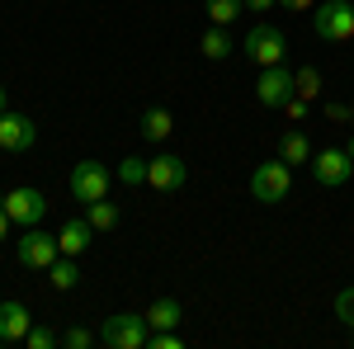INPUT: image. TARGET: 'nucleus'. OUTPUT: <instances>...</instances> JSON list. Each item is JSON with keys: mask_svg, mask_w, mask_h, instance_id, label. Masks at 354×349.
<instances>
[{"mask_svg": "<svg viewBox=\"0 0 354 349\" xmlns=\"http://www.w3.org/2000/svg\"><path fill=\"white\" fill-rule=\"evenodd\" d=\"M5 109H10V100H5V85H0V113H5Z\"/></svg>", "mask_w": 354, "mask_h": 349, "instance_id": "2f4dec72", "label": "nucleus"}, {"mask_svg": "<svg viewBox=\"0 0 354 349\" xmlns=\"http://www.w3.org/2000/svg\"><path fill=\"white\" fill-rule=\"evenodd\" d=\"M185 180H189V165L180 161V156H170V151H161L156 161H147V185L161 189V194H175V189H185Z\"/></svg>", "mask_w": 354, "mask_h": 349, "instance_id": "9d476101", "label": "nucleus"}, {"mask_svg": "<svg viewBox=\"0 0 354 349\" xmlns=\"http://www.w3.org/2000/svg\"><path fill=\"white\" fill-rule=\"evenodd\" d=\"M5 213H10V222L15 227H38L43 217H48V194L33 185H19L5 194Z\"/></svg>", "mask_w": 354, "mask_h": 349, "instance_id": "39448f33", "label": "nucleus"}, {"mask_svg": "<svg viewBox=\"0 0 354 349\" xmlns=\"http://www.w3.org/2000/svg\"><path fill=\"white\" fill-rule=\"evenodd\" d=\"M109 185H113V175H109V165H100V161H81L71 170V198H76V203L109 198Z\"/></svg>", "mask_w": 354, "mask_h": 349, "instance_id": "6e6552de", "label": "nucleus"}, {"mask_svg": "<svg viewBox=\"0 0 354 349\" xmlns=\"http://www.w3.org/2000/svg\"><path fill=\"white\" fill-rule=\"evenodd\" d=\"M241 53L250 57V62H260V66H279V62L288 57V38H283L274 24H255L250 33H245Z\"/></svg>", "mask_w": 354, "mask_h": 349, "instance_id": "7ed1b4c3", "label": "nucleus"}, {"mask_svg": "<svg viewBox=\"0 0 354 349\" xmlns=\"http://www.w3.org/2000/svg\"><path fill=\"white\" fill-rule=\"evenodd\" d=\"M335 317L345 326H354V288H340V293H335Z\"/></svg>", "mask_w": 354, "mask_h": 349, "instance_id": "393cba45", "label": "nucleus"}, {"mask_svg": "<svg viewBox=\"0 0 354 349\" xmlns=\"http://www.w3.org/2000/svg\"><path fill=\"white\" fill-rule=\"evenodd\" d=\"M113 180H118V185H128V189L147 185V161H142V156H123L118 170H113Z\"/></svg>", "mask_w": 354, "mask_h": 349, "instance_id": "aec40b11", "label": "nucleus"}, {"mask_svg": "<svg viewBox=\"0 0 354 349\" xmlns=\"http://www.w3.org/2000/svg\"><path fill=\"white\" fill-rule=\"evenodd\" d=\"M10 227H15V222H10V213H5V198H0V241L10 236Z\"/></svg>", "mask_w": 354, "mask_h": 349, "instance_id": "7c9ffc66", "label": "nucleus"}, {"mask_svg": "<svg viewBox=\"0 0 354 349\" xmlns=\"http://www.w3.org/2000/svg\"><path fill=\"white\" fill-rule=\"evenodd\" d=\"M279 161H288V165H312V142H307V133L288 128V133L279 137Z\"/></svg>", "mask_w": 354, "mask_h": 349, "instance_id": "4468645a", "label": "nucleus"}, {"mask_svg": "<svg viewBox=\"0 0 354 349\" xmlns=\"http://www.w3.org/2000/svg\"><path fill=\"white\" fill-rule=\"evenodd\" d=\"M345 151H350V161H354V137H350V142H345Z\"/></svg>", "mask_w": 354, "mask_h": 349, "instance_id": "473e14b6", "label": "nucleus"}, {"mask_svg": "<svg viewBox=\"0 0 354 349\" xmlns=\"http://www.w3.org/2000/svg\"><path fill=\"white\" fill-rule=\"evenodd\" d=\"M232 53H236V43H232V33L222 24L203 28V57H208V62H222V57H232Z\"/></svg>", "mask_w": 354, "mask_h": 349, "instance_id": "f3484780", "label": "nucleus"}, {"mask_svg": "<svg viewBox=\"0 0 354 349\" xmlns=\"http://www.w3.org/2000/svg\"><path fill=\"white\" fill-rule=\"evenodd\" d=\"M62 345H66V349H90V345H95V335H90L85 326H71V330L62 335Z\"/></svg>", "mask_w": 354, "mask_h": 349, "instance_id": "a878e982", "label": "nucleus"}, {"mask_svg": "<svg viewBox=\"0 0 354 349\" xmlns=\"http://www.w3.org/2000/svg\"><path fill=\"white\" fill-rule=\"evenodd\" d=\"M274 5H279V0H245V10H250V15H270Z\"/></svg>", "mask_w": 354, "mask_h": 349, "instance_id": "c85d7f7f", "label": "nucleus"}, {"mask_svg": "<svg viewBox=\"0 0 354 349\" xmlns=\"http://www.w3.org/2000/svg\"><path fill=\"white\" fill-rule=\"evenodd\" d=\"M142 317H147L151 330H175V326H180V302H175V297H156Z\"/></svg>", "mask_w": 354, "mask_h": 349, "instance_id": "2eb2a0df", "label": "nucleus"}, {"mask_svg": "<svg viewBox=\"0 0 354 349\" xmlns=\"http://www.w3.org/2000/svg\"><path fill=\"white\" fill-rule=\"evenodd\" d=\"M147 349H185V340H180L175 330H151V335H147Z\"/></svg>", "mask_w": 354, "mask_h": 349, "instance_id": "b1692460", "label": "nucleus"}, {"mask_svg": "<svg viewBox=\"0 0 354 349\" xmlns=\"http://www.w3.org/2000/svg\"><path fill=\"white\" fill-rule=\"evenodd\" d=\"M24 345L28 349H53V345H62V335H57L53 326H38V321H33V326H28V335H24Z\"/></svg>", "mask_w": 354, "mask_h": 349, "instance_id": "5701e85b", "label": "nucleus"}, {"mask_svg": "<svg viewBox=\"0 0 354 349\" xmlns=\"http://www.w3.org/2000/svg\"><path fill=\"white\" fill-rule=\"evenodd\" d=\"M90 236H95L90 217H71V222H62L57 245H62V255H85V250H90Z\"/></svg>", "mask_w": 354, "mask_h": 349, "instance_id": "ddd939ff", "label": "nucleus"}, {"mask_svg": "<svg viewBox=\"0 0 354 349\" xmlns=\"http://www.w3.org/2000/svg\"><path fill=\"white\" fill-rule=\"evenodd\" d=\"M255 100L265 109H283L293 100V71H288L283 62H279V66H265L260 81H255Z\"/></svg>", "mask_w": 354, "mask_h": 349, "instance_id": "1a4fd4ad", "label": "nucleus"}, {"mask_svg": "<svg viewBox=\"0 0 354 349\" xmlns=\"http://www.w3.org/2000/svg\"><path fill=\"white\" fill-rule=\"evenodd\" d=\"M283 10H293V15H302V10H317V0H279Z\"/></svg>", "mask_w": 354, "mask_h": 349, "instance_id": "c756f323", "label": "nucleus"}, {"mask_svg": "<svg viewBox=\"0 0 354 349\" xmlns=\"http://www.w3.org/2000/svg\"><path fill=\"white\" fill-rule=\"evenodd\" d=\"M57 255H62V245H57L48 232H38V227H24V236L15 241V260L24 269H53Z\"/></svg>", "mask_w": 354, "mask_h": 349, "instance_id": "0eeeda50", "label": "nucleus"}, {"mask_svg": "<svg viewBox=\"0 0 354 349\" xmlns=\"http://www.w3.org/2000/svg\"><path fill=\"white\" fill-rule=\"evenodd\" d=\"M33 142H38L33 118H28V113H10V109H5V113H0V147H5V151H28Z\"/></svg>", "mask_w": 354, "mask_h": 349, "instance_id": "9b49d317", "label": "nucleus"}, {"mask_svg": "<svg viewBox=\"0 0 354 349\" xmlns=\"http://www.w3.org/2000/svg\"><path fill=\"white\" fill-rule=\"evenodd\" d=\"M288 189H293V165L288 161H265V165L250 170V194L260 203H283Z\"/></svg>", "mask_w": 354, "mask_h": 349, "instance_id": "f03ea898", "label": "nucleus"}, {"mask_svg": "<svg viewBox=\"0 0 354 349\" xmlns=\"http://www.w3.org/2000/svg\"><path fill=\"white\" fill-rule=\"evenodd\" d=\"M147 335H151V326H147V317H137V312L109 317L104 330H100V340L109 349H147Z\"/></svg>", "mask_w": 354, "mask_h": 349, "instance_id": "20e7f679", "label": "nucleus"}, {"mask_svg": "<svg viewBox=\"0 0 354 349\" xmlns=\"http://www.w3.org/2000/svg\"><path fill=\"white\" fill-rule=\"evenodd\" d=\"M307 100H302V95H293V100H288V104H283V113H288V118H293V123H302V118H307Z\"/></svg>", "mask_w": 354, "mask_h": 349, "instance_id": "bb28decb", "label": "nucleus"}, {"mask_svg": "<svg viewBox=\"0 0 354 349\" xmlns=\"http://www.w3.org/2000/svg\"><path fill=\"white\" fill-rule=\"evenodd\" d=\"M85 217H90V227H95V232H113V227H118V208H113L109 198L85 203Z\"/></svg>", "mask_w": 354, "mask_h": 349, "instance_id": "6ab92c4d", "label": "nucleus"}, {"mask_svg": "<svg viewBox=\"0 0 354 349\" xmlns=\"http://www.w3.org/2000/svg\"><path fill=\"white\" fill-rule=\"evenodd\" d=\"M48 274H53V288H57V293H71V288L81 283V269H76V255H57Z\"/></svg>", "mask_w": 354, "mask_h": 349, "instance_id": "a211bd4d", "label": "nucleus"}, {"mask_svg": "<svg viewBox=\"0 0 354 349\" xmlns=\"http://www.w3.org/2000/svg\"><path fill=\"white\" fill-rule=\"evenodd\" d=\"M326 118H335V123H350L354 109H350V104H326Z\"/></svg>", "mask_w": 354, "mask_h": 349, "instance_id": "cd10ccee", "label": "nucleus"}, {"mask_svg": "<svg viewBox=\"0 0 354 349\" xmlns=\"http://www.w3.org/2000/svg\"><path fill=\"white\" fill-rule=\"evenodd\" d=\"M312 28H317L322 43H350L354 38V5L350 0H322Z\"/></svg>", "mask_w": 354, "mask_h": 349, "instance_id": "f257e3e1", "label": "nucleus"}, {"mask_svg": "<svg viewBox=\"0 0 354 349\" xmlns=\"http://www.w3.org/2000/svg\"><path fill=\"white\" fill-rule=\"evenodd\" d=\"M203 5H208V19H213V24H236V19H241V10H245V0H203Z\"/></svg>", "mask_w": 354, "mask_h": 349, "instance_id": "412c9836", "label": "nucleus"}, {"mask_svg": "<svg viewBox=\"0 0 354 349\" xmlns=\"http://www.w3.org/2000/svg\"><path fill=\"white\" fill-rule=\"evenodd\" d=\"M312 175H317V185H322V189L350 185V175H354L350 151H345V147H322V151H312Z\"/></svg>", "mask_w": 354, "mask_h": 349, "instance_id": "423d86ee", "label": "nucleus"}, {"mask_svg": "<svg viewBox=\"0 0 354 349\" xmlns=\"http://www.w3.org/2000/svg\"><path fill=\"white\" fill-rule=\"evenodd\" d=\"M293 95H302L307 104L322 95V71L317 66H302V71H293Z\"/></svg>", "mask_w": 354, "mask_h": 349, "instance_id": "4be33fe9", "label": "nucleus"}, {"mask_svg": "<svg viewBox=\"0 0 354 349\" xmlns=\"http://www.w3.org/2000/svg\"><path fill=\"white\" fill-rule=\"evenodd\" d=\"M350 340H354V326H350Z\"/></svg>", "mask_w": 354, "mask_h": 349, "instance_id": "72a5a7b5", "label": "nucleus"}, {"mask_svg": "<svg viewBox=\"0 0 354 349\" xmlns=\"http://www.w3.org/2000/svg\"><path fill=\"white\" fill-rule=\"evenodd\" d=\"M175 133V118H170V109H147V113H142V137H147V142H165V137Z\"/></svg>", "mask_w": 354, "mask_h": 349, "instance_id": "dca6fc26", "label": "nucleus"}, {"mask_svg": "<svg viewBox=\"0 0 354 349\" xmlns=\"http://www.w3.org/2000/svg\"><path fill=\"white\" fill-rule=\"evenodd\" d=\"M28 326H33V317L24 302H0V345H24Z\"/></svg>", "mask_w": 354, "mask_h": 349, "instance_id": "f8f14e48", "label": "nucleus"}]
</instances>
